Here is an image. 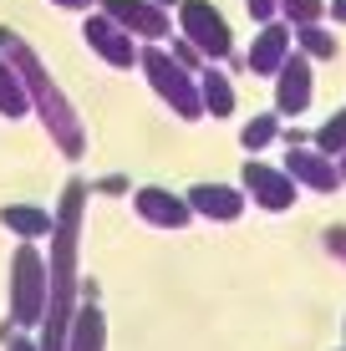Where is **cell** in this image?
I'll return each mask as SVG.
<instances>
[{
  "instance_id": "4fadbf2b",
  "label": "cell",
  "mask_w": 346,
  "mask_h": 351,
  "mask_svg": "<svg viewBox=\"0 0 346 351\" xmlns=\"http://www.w3.org/2000/svg\"><path fill=\"white\" fill-rule=\"evenodd\" d=\"M158 5H173V0H158Z\"/></svg>"
},
{
  "instance_id": "7c38bea8",
  "label": "cell",
  "mask_w": 346,
  "mask_h": 351,
  "mask_svg": "<svg viewBox=\"0 0 346 351\" xmlns=\"http://www.w3.org/2000/svg\"><path fill=\"white\" fill-rule=\"evenodd\" d=\"M62 5H87V0H62Z\"/></svg>"
},
{
  "instance_id": "7a4b0ae2",
  "label": "cell",
  "mask_w": 346,
  "mask_h": 351,
  "mask_svg": "<svg viewBox=\"0 0 346 351\" xmlns=\"http://www.w3.org/2000/svg\"><path fill=\"white\" fill-rule=\"evenodd\" d=\"M102 5H107V16H112V21H123L127 31L163 36V16H158V5H143V0H102Z\"/></svg>"
},
{
  "instance_id": "8fae6325",
  "label": "cell",
  "mask_w": 346,
  "mask_h": 351,
  "mask_svg": "<svg viewBox=\"0 0 346 351\" xmlns=\"http://www.w3.org/2000/svg\"><path fill=\"white\" fill-rule=\"evenodd\" d=\"M331 10H336V16H341V21H346V0H336V5H331Z\"/></svg>"
},
{
  "instance_id": "52a82bcc",
  "label": "cell",
  "mask_w": 346,
  "mask_h": 351,
  "mask_svg": "<svg viewBox=\"0 0 346 351\" xmlns=\"http://www.w3.org/2000/svg\"><path fill=\"white\" fill-rule=\"evenodd\" d=\"M285 10H291V16L306 26V21H316V10H321V5H316V0H285Z\"/></svg>"
},
{
  "instance_id": "3957f363",
  "label": "cell",
  "mask_w": 346,
  "mask_h": 351,
  "mask_svg": "<svg viewBox=\"0 0 346 351\" xmlns=\"http://www.w3.org/2000/svg\"><path fill=\"white\" fill-rule=\"evenodd\" d=\"M87 36L97 41V51L107 56V62H117V66H127V62H133V46H127L123 36H117L112 26H107V21H92V26H87Z\"/></svg>"
},
{
  "instance_id": "ba28073f",
  "label": "cell",
  "mask_w": 346,
  "mask_h": 351,
  "mask_svg": "<svg viewBox=\"0 0 346 351\" xmlns=\"http://www.w3.org/2000/svg\"><path fill=\"white\" fill-rule=\"evenodd\" d=\"M0 107H10V112L21 107V97H16V82H10V71H0Z\"/></svg>"
},
{
  "instance_id": "5b68a950",
  "label": "cell",
  "mask_w": 346,
  "mask_h": 351,
  "mask_svg": "<svg viewBox=\"0 0 346 351\" xmlns=\"http://www.w3.org/2000/svg\"><path fill=\"white\" fill-rule=\"evenodd\" d=\"M280 102H285V107H301V102H306V66H301V62L285 66V77H280Z\"/></svg>"
},
{
  "instance_id": "277c9868",
  "label": "cell",
  "mask_w": 346,
  "mask_h": 351,
  "mask_svg": "<svg viewBox=\"0 0 346 351\" xmlns=\"http://www.w3.org/2000/svg\"><path fill=\"white\" fill-rule=\"evenodd\" d=\"M280 56H285V31L270 26L265 36H260V46H255V56H249V66H255V71H275Z\"/></svg>"
},
{
  "instance_id": "6da1fadb",
  "label": "cell",
  "mask_w": 346,
  "mask_h": 351,
  "mask_svg": "<svg viewBox=\"0 0 346 351\" xmlns=\"http://www.w3.org/2000/svg\"><path fill=\"white\" fill-rule=\"evenodd\" d=\"M184 26H188V36H194L204 51H214V56L230 51V31H224V21L214 16L204 0H188V5H184Z\"/></svg>"
},
{
  "instance_id": "9c48e42d",
  "label": "cell",
  "mask_w": 346,
  "mask_h": 351,
  "mask_svg": "<svg viewBox=\"0 0 346 351\" xmlns=\"http://www.w3.org/2000/svg\"><path fill=\"white\" fill-rule=\"evenodd\" d=\"M209 102L219 107V112L230 107V87H224V77H209Z\"/></svg>"
},
{
  "instance_id": "30bf717a",
  "label": "cell",
  "mask_w": 346,
  "mask_h": 351,
  "mask_svg": "<svg viewBox=\"0 0 346 351\" xmlns=\"http://www.w3.org/2000/svg\"><path fill=\"white\" fill-rule=\"evenodd\" d=\"M249 10H255V16H270V10H275V0H249Z\"/></svg>"
},
{
  "instance_id": "8992f818",
  "label": "cell",
  "mask_w": 346,
  "mask_h": 351,
  "mask_svg": "<svg viewBox=\"0 0 346 351\" xmlns=\"http://www.w3.org/2000/svg\"><path fill=\"white\" fill-rule=\"evenodd\" d=\"M301 41H306V46H311V51H316V56H331V51H336V41H331V36H326V31H316V26H311V21H306V31H301Z\"/></svg>"
}]
</instances>
